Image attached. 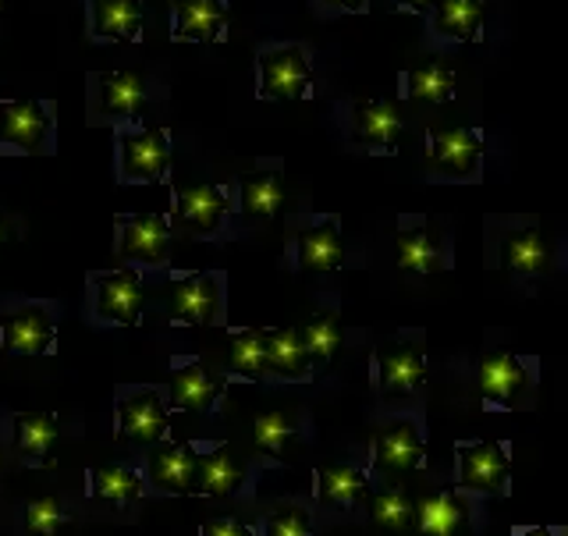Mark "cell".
<instances>
[{
	"label": "cell",
	"mask_w": 568,
	"mask_h": 536,
	"mask_svg": "<svg viewBox=\"0 0 568 536\" xmlns=\"http://www.w3.org/2000/svg\"><path fill=\"white\" fill-rule=\"evenodd\" d=\"M171 171V139L164 129H139L118 139V174L124 185L164 182Z\"/></svg>",
	"instance_id": "6da1fadb"
},
{
	"label": "cell",
	"mask_w": 568,
	"mask_h": 536,
	"mask_svg": "<svg viewBox=\"0 0 568 536\" xmlns=\"http://www.w3.org/2000/svg\"><path fill=\"white\" fill-rule=\"evenodd\" d=\"M313 82L306 53L298 47H274L260 53V97L263 100H302Z\"/></svg>",
	"instance_id": "7a4b0ae2"
},
{
	"label": "cell",
	"mask_w": 568,
	"mask_h": 536,
	"mask_svg": "<svg viewBox=\"0 0 568 536\" xmlns=\"http://www.w3.org/2000/svg\"><path fill=\"white\" fill-rule=\"evenodd\" d=\"M121 242L118 253L121 260L132 263H164L168 245H171V231H168V218L164 213H135V218H121Z\"/></svg>",
	"instance_id": "3957f363"
},
{
	"label": "cell",
	"mask_w": 568,
	"mask_h": 536,
	"mask_svg": "<svg viewBox=\"0 0 568 536\" xmlns=\"http://www.w3.org/2000/svg\"><path fill=\"white\" fill-rule=\"evenodd\" d=\"M458 462H462V487L479 491V494H505L508 484V455L497 441H476V444H458Z\"/></svg>",
	"instance_id": "277c9868"
},
{
	"label": "cell",
	"mask_w": 568,
	"mask_h": 536,
	"mask_svg": "<svg viewBox=\"0 0 568 536\" xmlns=\"http://www.w3.org/2000/svg\"><path fill=\"white\" fill-rule=\"evenodd\" d=\"M430 164L448 178H473L484 164V139L473 129H430Z\"/></svg>",
	"instance_id": "5b68a950"
},
{
	"label": "cell",
	"mask_w": 568,
	"mask_h": 536,
	"mask_svg": "<svg viewBox=\"0 0 568 536\" xmlns=\"http://www.w3.org/2000/svg\"><path fill=\"white\" fill-rule=\"evenodd\" d=\"M377 384L381 395H405V391H416L426 381V360L416 345L408 342H381L377 345Z\"/></svg>",
	"instance_id": "8992f818"
},
{
	"label": "cell",
	"mask_w": 568,
	"mask_h": 536,
	"mask_svg": "<svg viewBox=\"0 0 568 536\" xmlns=\"http://www.w3.org/2000/svg\"><path fill=\"white\" fill-rule=\"evenodd\" d=\"M217 306H221V289L213 274H189L182 281H174L171 313L178 324L206 327L213 324V316H217Z\"/></svg>",
	"instance_id": "52a82bcc"
},
{
	"label": "cell",
	"mask_w": 568,
	"mask_h": 536,
	"mask_svg": "<svg viewBox=\"0 0 568 536\" xmlns=\"http://www.w3.org/2000/svg\"><path fill=\"white\" fill-rule=\"evenodd\" d=\"M174 213L195 235H213L227 218V200L217 185H174Z\"/></svg>",
	"instance_id": "ba28073f"
},
{
	"label": "cell",
	"mask_w": 568,
	"mask_h": 536,
	"mask_svg": "<svg viewBox=\"0 0 568 536\" xmlns=\"http://www.w3.org/2000/svg\"><path fill=\"white\" fill-rule=\"evenodd\" d=\"M8 146L22 153H47L50 146V111L40 100H14L4 107V135Z\"/></svg>",
	"instance_id": "9c48e42d"
},
{
	"label": "cell",
	"mask_w": 568,
	"mask_h": 536,
	"mask_svg": "<svg viewBox=\"0 0 568 536\" xmlns=\"http://www.w3.org/2000/svg\"><path fill=\"white\" fill-rule=\"evenodd\" d=\"M178 43H217L227 26L224 0H171Z\"/></svg>",
	"instance_id": "30bf717a"
},
{
	"label": "cell",
	"mask_w": 568,
	"mask_h": 536,
	"mask_svg": "<svg viewBox=\"0 0 568 536\" xmlns=\"http://www.w3.org/2000/svg\"><path fill=\"white\" fill-rule=\"evenodd\" d=\"M97 313L114 320L121 327H132L142 313V284L135 271H118L97 277Z\"/></svg>",
	"instance_id": "8fae6325"
},
{
	"label": "cell",
	"mask_w": 568,
	"mask_h": 536,
	"mask_svg": "<svg viewBox=\"0 0 568 536\" xmlns=\"http://www.w3.org/2000/svg\"><path fill=\"white\" fill-rule=\"evenodd\" d=\"M118 419H121V437L124 441H139V444H153L168 434V408L153 391H139V395L124 398L118 405Z\"/></svg>",
	"instance_id": "7c38bea8"
},
{
	"label": "cell",
	"mask_w": 568,
	"mask_h": 536,
	"mask_svg": "<svg viewBox=\"0 0 568 536\" xmlns=\"http://www.w3.org/2000/svg\"><path fill=\"white\" fill-rule=\"evenodd\" d=\"M342 260H345V245H342V235H337L334 218L298 231V266L302 271L327 274V271H337Z\"/></svg>",
	"instance_id": "4fadbf2b"
},
{
	"label": "cell",
	"mask_w": 568,
	"mask_h": 536,
	"mask_svg": "<svg viewBox=\"0 0 568 536\" xmlns=\"http://www.w3.org/2000/svg\"><path fill=\"white\" fill-rule=\"evenodd\" d=\"M419 462H423V441L408 419L390 423L377 437V458H373V466L381 473H408V469H416Z\"/></svg>",
	"instance_id": "5bb4252c"
},
{
	"label": "cell",
	"mask_w": 568,
	"mask_h": 536,
	"mask_svg": "<svg viewBox=\"0 0 568 536\" xmlns=\"http://www.w3.org/2000/svg\"><path fill=\"white\" fill-rule=\"evenodd\" d=\"M221 391H224V381L213 377L200 363H185L171 377V402L174 408H185V413H210Z\"/></svg>",
	"instance_id": "9a60e30c"
},
{
	"label": "cell",
	"mask_w": 568,
	"mask_h": 536,
	"mask_svg": "<svg viewBox=\"0 0 568 536\" xmlns=\"http://www.w3.org/2000/svg\"><path fill=\"white\" fill-rule=\"evenodd\" d=\"M476 373H479V377H476L479 391H484V395L494 398V402L515 398L526 387V381H529L523 360H515V355H508V352H490V355H484Z\"/></svg>",
	"instance_id": "2e32d148"
},
{
	"label": "cell",
	"mask_w": 568,
	"mask_h": 536,
	"mask_svg": "<svg viewBox=\"0 0 568 536\" xmlns=\"http://www.w3.org/2000/svg\"><path fill=\"white\" fill-rule=\"evenodd\" d=\"M53 342V320L40 306L18 310L4 324V348L18 355H43Z\"/></svg>",
	"instance_id": "e0dca14e"
},
{
	"label": "cell",
	"mask_w": 568,
	"mask_h": 536,
	"mask_svg": "<svg viewBox=\"0 0 568 536\" xmlns=\"http://www.w3.org/2000/svg\"><path fill=\"white\" fill-rule=\"evenodd\" d=\"M402 132V114L395 103L387 100H363L355 103V139L363 146H377V150H390V142Z\"/></svg>",
	"instance_id": "ac0fdd59"
},
{
	"label": "cell",
	"mask_w": 568,
	"mask_h": 536,
	"mask_svg": "<svg viewBox=\"0 0 568 536\" xmlns=\"http://www.w3.org/2000/svg\"><path fill=\"white\" fill-rule=\"evenodd\" d=\"M93 36L97 40H121L135 43L142 26V4L139 0H93Z\"/></svg>",
	"instance_id": "d6986e66"
},
{
	"label": "cell",
	"mask_w": 568,
	"mask_h": 536,
	"mask_svg": "<svg viewBox=\"0 0 568 536\" xmlns=\"http://www.w3.org/2000/svg\"><path fill=\"white\" fill-rule=\"evenodd\" d=\"M195 476V455L189 444H164L150 455V479L153 487L168 494H189Z\"/></svg>",
	"instance_id": "ffe728a7"
},
{
	"label": "cell",
	"mask_w": 568,
	"mask_h": 536,
	"mask_svg": "<svg viewBox=\"0 0 568 536\" xmlns=\"http://www.w3.org/2000/svg\"><path fill=\"white\" fill-rule=\"evenodd\" d=\"M146 111V82L135 71H106L100 75V114H139Z\"/></svg>",
	"instance_id": "44dd1931"
},
{
	"label": "cell",
	"mask_w": 568,
	"mask_h": 536,
	"mask_svg": "<svg viewBox=\"0 0 568 536\" xmlns=\"http://www.w3.org/2000/svg\"><path fill=\"white\" fill-rule=\"evenodd\" d=\"M58 441V419L50 413H22L14 416V448L26 462L36 466H50V448Z\"/></svg>",
	"instance_id": "7402d4cb"
},
{
	"label": "cell",
	"mask_w": 568,
	"mask_h": 536,
	"mask_svg": "<svg viewBox=\"0 0 568 536\" xmlns=\"http://www.w3.org/2000/svg\"><path fill=\"white\" fill-rule=\"evenodd\" d=\"M245 479V469L239 466L235 458H231L224 448H213L203 462L195 458V476H192V487L200 494H210V497H227L242 487Z\"/></svg>",
	"instance_id": "603a6c76"
},
{
	"label": "cell",
	"mask_w": 568,
	"mask_h": 536,
	"mask_svg": "<svg viewBox=\"0 0 568 536\" xmlns=\"http://www.w3.org/2000/svg\"><path fill=\"white\" fill-rule=\"evenodd\" d=\"M313 360L306 345L298 342V331L295 327H284V331H266V370L281 373L284 381H302L310 373Z\"/></svg>",
	"instance_id": "cb8c5ba5"
},
{
	"label": "cell",
	"mask_w": 568,
	"mask_h": 536,
	"mask_svg": "<svg viewBox=\"0 0 568 536\" xmlns=\"http://www.w3.org/2000/svg\"><path fill=\"white\" fill-rule=\"evenodd\" d=\"M501 263L511 274H544L550 263V245L540 231H515L501 242Z\"/></svg>",
	"instance_id": "d4e9b609"
},
{
	"label": "cell",
	"mask_w": 568,
	"mask_h": 536,
	"mask_svg": "<svg viewBox=\"0 0 568 536\" xmlns=\"http://www.w3.org/2000/svg\"><path fill=\"white\" fill-rule=\"evenodd\" d=\"M484 26V0H437L434 29L458 43H473Z\"/></svg>",
	"instance_id": "484cf974"
},
{
	"label": "cell",
	"mask_w": 568,
	"mask_h": 536,
	"mask_svg": "<svg viewBox=\"0 0 568 536\" xmlns=\"http://www.w3.org/2000/svg\"><path fill=\"white\" fill-rule=\"evenodd\" d=\"M416 523L423 536H458V529L466 526V505L452 491L430 494L416 508Z\"/></svg>",
	"instance_id": "4316f807"
},
{
	"label": "cell",
	"mask_w": 568,
	"mask_h": 536,
	"mask_svg": "<svg viewBox=\"0 0 568 536\" xmlns=\"http://www.w3.org/2000/svg\"><path fill=\"white\" fill-rule=\"evenodd\" d=\"M284 203V182L274 171H253L242 178V213L245 218H274Z\"/></svg>",
	"instance_id": "83f0119b"
},
{
	"label": "cell",
	"mask_w": 568,
	"mask_h": 536,
	"mask_svg": "<svg viewBox=\"0 0 568 536\" xmlns=\"http://www.w3.org/2000/svg\"><path fill=\"white\" fill-rule=\"evenodd\" d=\"M455 93V75L448 64L426 61L405 75V97L419 103H448Z\"/></svg>",
	"instance_id": "f1b7e54d"
},
{
	"label": "cell",
	"mask_w": 568,
	"mask_h": 536,
	"mask_svg": "<svg viewBox=\"0 0 568 536\" xmlns=\"http://www.w3.org/2000/svg\"><path fill=\"white\" fill-rule=\"evenodd\" d=\"M398 266H405V271H416V274L444 271V249H440L434 231H426V227L405 231V235L398 239Z\"/></svg>",
	"instance_id": "f546056e"
},
{
	"label": "cell",
	"mask_w": 568,
	"mask_h": 536,
	"mask_svg": "<svg viewBox=\"0 0 568 536\" xmlns=\"http://www.w3.org/2000/svg\"><path fill=\"white\" fill-rule=\"evenodd\" d=\"M366 494V476L352 466H324L320 469V502L348 508Z\"/></svg>",
	"instance_id": "4dcf8cb0"
},
{
	"label": "cell",
	"mask_w": 568,
	"mask_h": 536,
	"mask_svg": "<svg viewBox=\"0 0 568 536\" xmlns=\"http://www.w3.org/2000/svg\"><path fill=\"white\" fill-rule=\"evenodd\" d=\"M227 366L245 381H260L266 373V331H256V327L239 331L235 342H231Z\"/></svg>",
	"instance_id": "1f68e13d"
},
{
	"label": "cell",
	"mask_w": 568,
	"mask_h": 536,
	"mask_svg": "<svg viewBox=\"0 0 568 536\" xmlns=\"http://www.w3.org/2000/svg\"><path fill=\"white\" fill-rule=\"evenodd\" d=\"M298 342L306 345L310 360H320V363H331L334 352L342 348V327H337V320L327 316V313H316L310 324L298 327Z\"/></svg>",
	"instance_id": "d6a6232c"
},
{
	"label": "cell",
	"mask_w": 568,
	"mask_h": 536,
	"mask_svg": "<svg viewBox=\"0 0 568 536\" xmlns=\"http://www.w3.org/2000/svg\"><path fill=\"white\" fill-rule=\"evenodd\" d=\"M93 494L100 497V502L124 505V502H135V497L142 494V479L132 469L100 466V469H93Z\"/></svg>",
	"instance_id": "836d02e7"
},
{
	"label": "cell",
	"mask_w": 568,
	"mask_h": 536,
	"mask_svg": "<svg viewBox=\"0 0 568 536\" xmlns=\"http://www.w3.org/2000/svg\"><path fill=\"white\" fill-rule=\"evenodd\" d=\"M369 512H373V523L384 526V529H395V533H405L408 526L416 523L413 497L402 494V491H381V494H373Z\"/></svg>",
	"instance_id": "e575fe53"
},
{
	"label": "cell",
	"mask_w": 568,
	"mask_h": 536,
	"mask_svg": "<svg viewBox=\"0 0 568 536\" xmlns=\"http://www.w3.org/2000/svg\"><path fill=\"white\" fill-rule=\"evenodd\" d=\"M64 523H68V515L58 497H40V502L26 505V529L32 536H53Z\"/></svg>",
	"instance_id": "d590c367"
},
{
	"label": "cell",
	"mask_w": 568,
	"mask_h": 536,
	"mask_svg": "<svg viewBox=\"0 0 568 536\" xmlns=\"http://www.w3.org/2000/svg\"><path fill=\"white\" fill-rule=\"evenodd\" d=\"M253 437H256V444H260L263 452L277 455V452L284 448V444H288V441L295 437V426H292V419H288V416H281V413H266V416H260V419H256Z\"/></svg>",
	"instance_id": "8d00e7d4"
},
{
	"label": "cell",
	"mask_w": 568,
	"mask_h": 536,
	"mask_svg": "<svg viewBox=\"0 0 568 536\" xmlns=\"http://www.w3.org/2000/svg\"><path fill=\"white\" fill-rule=\"evenodd\" d=\"M266 536H313V523L298 505H277L266 515Z\"/></svg>",
	"instance_id": "74e56055"
},
{
	"label": "cell",
	"mask_w": 568,
	"mask_h": 536,
	"mask_svg": "<svg viewBox=\"0 0 568 536\" xmlns=\"http://www.w3.org/2000/svg\"><path fill=\"white\" fill-rule=\"evenodd\" d=\"M203 536H253V529L239 519H210L203 523Z\"/></svg>",
	"instance_id": "f35d334b"
},
{
	"label": "cell",
	"mask_w": 568,
	"mask_h": 536,
	"mask_svg": "<svg viewBox=\"0 0 568 536\" xmlns=\"http://www.w3.org/2000/svg\"><path fill=\"white\" fill-rule=\"evenodd\" d=\"M324 4L345 8V11H363V4H366V0H324Z\"/></svg>",
	"instance_id": "ab89813d"
},
{
	"label": "cell",
	"mask_w": 568,
	"mask_h": 536,
	"mask_svg": "<svg viewBox=\"0 0 568 536\" xmlns=\"http://www.w3.org/2000/svg\"><path fill=\"white\" fill-rule=\"evenodd\" d=\"M402 4H408L413 11H419V14H423V11H430V8L437 4V0H402Z\"/></svg>",
	"instance_id": "60d3db41"
},
{
	"label": "cell",
	"mask_w": 568,
	"mask_h": 536,
	"mask_svg": "<svg viewBox=\"0 0 568 536\" xmlns=\"http://www.w3.org/2000/svg\"><path fill=\"white\" fill-rule=\"evenodd\" d=\"M515 536H550V533H547V529H540V526H532V529H519Z\"/></svg>",
	"instance_id": "b9f144b4"
},
{
	"label": "cell",
	"mask_w": 568,
	"mask_h": 536,
	"mask_svg": "<svg viewBox=\"0 0 568 536\" xmlns=\"http://www.w3.org/2000/svg\"><path fill=\"white\" fill-rule=\"evenodd\" d=\"M4 242H8V221L0 218V245H4Z\"/></svg>",
	"instance_id": "7bdbcfd3"
}]
</instances>
